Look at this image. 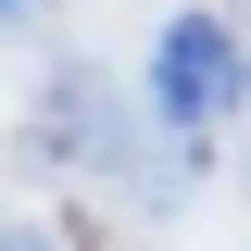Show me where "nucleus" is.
<instances>
[{
    "instance_id": "obj_1",
    "label": "nucleus",
    "mask_w": 251,
    "mask_h": 251,
    "mask_svg": "<svg viewBox=\"0 0 251 251\" xmlns=\"http://www.w3.org/2000/svg\"><path fill=\"white\" fill-rule=\"evenodd\" d=\"M239 88H251V63H239V25H214V13H188V25H163V50H151V100H163V126H226L239 113Z\"/></svg>"
},
{
    "instance_id": "obj_2",
    "label": "nucleus",
    "mask_w": 251,
    "mask_h": 251,
    "mask_svg": "<svg viewBox=\"0 0 251 251\" xmlns=\"http://www.w3.org/2000/svg\"><path fill=\"white\" fill-rule=\"evenodd\" d=\"M0 13H13V0H0Z\"/></svg>"
}]
</instances>
